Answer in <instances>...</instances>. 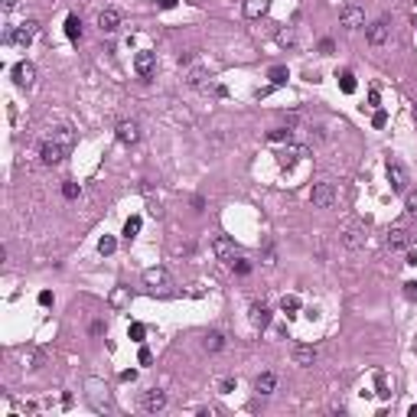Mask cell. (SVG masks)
Returning <instances> with one entry per match:
<instances>
[{"label": "cell", "mask_w": 417, "mask_h": 417, "mask_svg": "<svg viewBox=\"0 0 417 417\" xmlns=\"http://www.w3.org/2000/svg\"><path fill=\"white\" fill-rule=\"evenodd\" d=\"M212 254H215L218 261H228V264H232V261L238 258V248H235V242H232V238L218 235L215 242H212Z\"/></svg>", "instance_id": "obj_8"}, {"label": "cell", "mask_w": 417, "mask_h": 417, "mask_svg": "<svg viewBox=\"0 0 417 417\" xmlns=\"http://www.w3.org/2000/svg\"><path fill=\"white\" fill-rule=\"evenodd\" d=\"M371 124H375V127H385V124H388V114H385V111H375V114H371Z\"/></svg>", "instance_id": "obj_37"}, {"label": "cell", "mask_w": 417, "mask_h": 417, "mask_svg": "<svg viewBox=\"0 0 417 417\" xmlns=\"http://www.w3.org/2000/svg\"><path fill=\"white\" fill-rule=\"evenodd\" d=\"M368 104H371V108H378V88H371V92H368Z\"/></svg>", "instance_id": "obj_41"}, {"label": "cell", "mask_w": 417, "mask_h": 417, "mask_svg": "<svg viewBox=\"0 0 417 417\" xmlns=\"http://www.w3.org/2000/svg\"><path fill=\"white\" fill-rule=\"evenodd\" d=\"M65 36L72 39V42H75L78 36H82V20H78L75 13H69V16H65Z\"/></svg>", "instance_id": "obj_23"}, {"label": "cell", "mask_w": 417, "mask_h": 417, "mask_svg": "<svg viewBox=\"0 0 417 417\" xmlns=\"http://www.w3.org/2000/svg\"><path fill=\"white\" fill-rule=\"evenodd\" d=\"M124 300H127V294H124V290L118 287V290H114V294H111V303H114V306H121Z\"/></svg>", "instance_id": "obj_38"}, {"label": "cell", "mask_w": 417, "mask_h": 417, "mask_svg": "<svg viewBox=\"0 0 417 417\" xmlns=\"http://www.w3.org/2000/svg\"><path fill=\"white\" fill-rule=\"evenodd\" d=\"M49 137L56 140V144H62L65 150H72V144H75V134H72V127H56V130H52Z\"/></svg>", "instance_id": "obj_21"}, {"label": "cell", "mask_w": 417, "mask_h": 417, "mask_svg": "<svg viewBox=\"0 0 417 417\" xmlns=\"http://www.w3.org/2000/svg\"><path fill=\"white\" fill-rule=\"evenodd\" d=\"M268 0H245V16L248 20H258V16H264L268 13Z\"/></svg>", "instance_id": "obj_20"}, {"label": "cell", "mask_w": 417, "mask_h": 417, "mask_svg": "<svg viewBox=\"0 0 417 417\" xmlns=\"http://www.w3.org/2000/svg\"><path fill=\"white\" fill-rule=\"evenodd\" d=\"M407 264H414V268H417V251H411V254H407Z\"/></svg>", "instance_id": "obj_48"}, {"label": "cell", "mask_w": 417, "mask_h": 417, "mask_svg": "<svg viewBox=\"0 0 417 417\" xmlns=\"http://www.w3.org/2000/svg\"><path fill=\"white\" fill-rule=\"evenodd\" d=\"M36 36H39V23L36 20H26L20 26H7V33H4V39L7 42H16V46H30Z\"/></svg>", "instance_id": "obj_1"}, {"label": "cell", "mask_w": 417, "mask_h": 417, "mask_svg": "<svg viewBox=\"0 0 417 417\" xmlns=\"http://www.w3.org/2000/svg\"><path fill=\"white\" fill-rule=\"evenodd\" d=\"M339 88H342L345 95H352V92H356V75H352V72H342V75H339Z\"/></svg>", "instance_id": "obj_27"}, {"label": "cell", "mask_w": 417, "mask_h": 417, "mask_svg": "<svg viewBox=\"0 0 417 417\" xmlns=\"http://www.w3.org/2000/svg\"><path fill=\"white\" fill-rule=\"evenodd\" d=\"M202 345H206V352H222L225 349V336H222L218 330H212L206 339H202Z\"/></svg>", "instance_id": "obj_22"}, {"label": "cell", "mask_w": 417, "mask_h": 417, "mask_svg": "<svg viewBox=\"0 0 417 417\" xmlns=\"http://www.w3.org/2000/svg\"><path fill=\"white\" fill-rule=\"evenodd\" d=\"M206 69H192V72H189V85L192 88H209V82H206Z\"/></svg>", "instance_id": "obj_24"}, {"label": "cell", "mask_w": 417, "mask_h": 417, "mask_svg": "<svg viewBox=\"0 0 417 417\" xmlns=\"http://www.w3.org/2000/svg\"><path fill=\"white\" fill-rule=\"evenodd\" d=\"M39 303H42V306L52 303V294H49V290H42V294H39Z\"/></svg>", "instance_id": "obj_42"}, {"label": "cell", "mask_w": 417, "mask_h": 417, "mask_svg": "<svg viewBox=\"0 0 417 417\" xmlns=\"http://www.w3.org/2000/svg\"><path fill=\"white\" fill-rule=\"evenodd\" d=\"M414 114H417V108H414Z\"/></svg>", "instance_id": "obj_51"}, {"label": "cell", "mask_w": 417, "mask_h": 417, "mask_svg": "<svg viewBox=\"0 0 417 417\" xmlns=\"http://www.w3.org/2000/svg\"><path fill=\"white\" fill-rule=\"evenodd\" d=\"M319 52H323V56H330V52H333V39H323V42H319Z\"/></svg>", "instance_id": "obj_40"}, {"label": "cell", "mask_w": 417, "mask_h": 417, "mask_svg": "<svg viewBox=\"0 0 417 417\" xmlns=\"http://www.w3.org/2000/svg\"><path fill=\"white\" fill-rule=\"evenodd\" d=\"M65 153H69V150L62 147V144H56L52 137H46V140H42V147H39V160L46 166H59L62 160H65Z\"/></svg>", "instance_id": "obj_6"}, {"label": "cell", "mask_w": 417, "mask_h": 417, "mask_svg": "<svg viewBox=\"0 0 417 417\" xmlns=\"http://www.w3.org/2000/svg\"><path fill=\"white\" fill-rule=\"evenodd\" d=\"M134 69H137L140 78H150V75H153V69H157V56H153V52H137Z\"/></svg>", "instance_id": "obj_18"}, {"label": "cell", "mask_w": 417, "mask_h": 417, "mask_svg": "<svg viewBox=\"0 0 417 417\" xmlns=\"http://www.w3.org/2000/svg\"><path fill=\"white\" fill-rule=\"evenodd\" d=\"M404 297L407 300H417V280H407L404 283Z\"/></svg>", "instance_id": "obj_36"}, {"label": "cell", "mask_w": 417, "mask_h": 417, "mask_svg": "<svg viewBox=\"0 0 417 417\" xmlns=\"http://www.w3.org/2000/svg\"><path fill=\"white\" fill-rule=\"evenodd\" d=\"M388 183H391L394 192H407V183H411V173H407V166L401 163L398 157H388Z\"/></svg>", "instance_id": "obj_4"}, {"label": "cell", "mask_w": 417, "mask_h": 417, "mask_svg": "<svg viewBox=\"0 0 417 417\" xmlns=\"http://www.w3.org/2000/svg\"><path fill=\"white\" fill-rule=\"evenodd\" d=\"M114 248H118V242H114L111 235H104L101 242H98V251H101V254H114Z\"/></svg>", "instance_id": "obj_29"}, {"label": "cell", "mask_w": 417, "mask_h": 417, "mask_svg": "<svg viewBox=\"0 0 417 417\" xmlns=\"http://www.w3.org/2000/svg\"><path fill=\"white\" fill-rule=\"evenodd\" d=\"M268 137L274 140V144H277V140H290V127H274Z\"/></svg>", "instance_id": "obj_33"}, {"label": "cell", "mask_w": 417, "mask_h": 417, "mask_svg": "<svg viewBox=\"0 0 417 417\" xmlns=\"http://www.w3.org/2000/svg\"><path fill=\"white\" fill-rule=\"evenodd\" d=\"M388 33H391V26H388L385 20H378V23H371L368 30H365V39L371 42V46H385V42H388Z\"/></svg>", "instance_id": "obj_14"}, {"label": "cell", "mask_w": 417, "mask_h": 417, "mask_svg": "<svg viewBox=\"0 0 417 417\" xmlns=\"http://www.w3.org/2000/svg\"><path fill=\"white\" fill-rule=\"evenodd\" d=\"M235 385H238V378H222V381H218V391L228 394V391H235Z\"/></svg>", "instance_id": "obj_34"}, {"label": "cell", "mask_w": 417, "mask_h": 417, "mask_svg": "<svg viewBox=\"0 0 417 417\" xmlns=\"http://www.w3.org/2000/svg\"><path fill=\"white\" fill-rule=\"evenodd\" d=\"M280 310H283V313H297V310H300V300H297V297H283V300H280Z\"/></svg>", "instance_id": "obj_30"}, {"label": "cell", "mask_w": 417, "mask_h": 417, "mask_svg": "<svg viewBox=\"0 0 417 417\" xmlns=\"http://www.w3.org/2000/svg\"><path fill=\"white\" fill-rule=\"evenodd\" d=\"M411 242H414V235H411V228H407L404 222L391 225V232H388V251H407Z\"/></svg>", "instance_id": "obj_5"}, {"label": "cell", "mask_w": 417, "mask_h": 417, "mask_svg": "<svg viewBox=\"0 0 417 417\" xmlns=\"http://www.w3.org/2000/svg\"><path fill=\"white\" fill-rule=\"evenodd\" d=\"M140 365H150V362H153V356H150V349H147V345H144V349H140Z\"/></svg>", "instance_id": "obj_39"}, {"label": "cell", "mask_w": 417, "mask_h": 417, "mask_svg": "<svg viewBox=\"0 0 417 417\" xmlns=\"http://www.w3.org/2000/svg\"><path fill=\"white\" fill-rule=\"evenodd\" d=\"M13 82L20 88H33V82H36V65H33V62H16L13 65Z\"/></svg>", "instance_id": "obj_12"}, {"label": "cell", "mask_w": 417, "mask_h": 417, "mask_svg": "<svg viewBox=\"0 0 417 417\" xmlns=\"http://www.w3.org/2000/svg\"><path fill=\"white\" fill-rule=\"evenodd\" d=\"M144 336H147V326H144V323H130V339H134V342H144Z\"/></svg>", "instance_id": "obj_31"}, {"label": "cell", "mask_w": 417, "mask_h": 417, "mask_svg": "<svg viewBox=\"0 0 417 417\" xmlns=\"http://www.w3.org/2000/svg\"><path fill=\"white\" fill-rule=\"evenodd\" d=\"M316 359H319V352L313 345H294V365L310 368V365H316Z\"/></svg>", "instance_id": "obj_15"}, {"label": "cell", "mask_w": 417, "mask_h": 417, "mask_svg": "<svg viewBox=\"0 0 417 417\" xmlns=\"http://www.w3.org/2000/svg\"><path fill=\"white\" fill-rule=\"evenodd\" d=\"M306 153H310V150H306L303 144H290V147H287V150L280 153V166H294L297 160H303Z\"/></svg>", "instance_id": "obj_19"}, {"label": "cell", "mask_w": 417, "mask_h": 417, "mask_svg": "<svg viewBox=\"0 0 417 417\" xmlns=\"http://www.w3.org/2000/svg\"><path fill=\"white\" fill-rule=\"evenodd\" d=\"M365 242H368L365 222L349 218V222L342 225V245H345V248H352V251H359V248H365Z\"/></svg>", "instance_id": "obj_2"}, {"label": "cell", "mask_w": 417, "mask_h": 417, "mask_svg": "<svg viewBox=\"0 0 417 417\" xmlns=\"http://www.w3.org/2000/svg\"><path fill=\"white\" fill-rule=\"evenodd\" d=\"M137 378V371L134 368H130V371H121V381H134Z\"/></svg>", "instance_id": "obj_45"}, {"label": "cell", "mask_w": 417, "mask_h": 417, "mask_svg": "<svg viewBox=\"0 0 417 417\" xmlns=\"http://www.w3.org/2000/svg\"><path fill=\"white\" fill-rule=\"evenodd\" d=\"M232 268H235V274H242V277H245V274H251V261L235 258V261H232Z\"/></svg>", "instance_id": "obj_32"}, {"label": "cell", "mask_w": 417, "mask_h": 417, "mask_svg": "<svg viewBox=\"0 0 417 417\" xmlns=\"http://www.w3.org/2000/svg\"><path fill=\"white\" fill-rule=\"evenodd\" d=\"M114 137H118L124 147H134L137 140H140V127H137V121H121L118 127H114Z\"/></svg>", "instance_id": "obj_10"}, {"label": "cell", "mask_w": 417, "mask_h": 417, "mask_svg": "<svg viewBox=\"0 0 417 417\" xmlns=\"http://www.w3.org/2000/svg\"><path fill=\"white\" fill-rule=\"evenodd\" d=\"M248 319H251L254 330H268V326H271V310L264 306V303H251V306H248Z\"/></svg>", "instance_id": "obj_13"}, {"label": "cell", "mask_w": 417, "mask_h": 417, "mask_svg": "<svg viewBox=\"0 0 417 417\" xmlns=\"http://www.w3.org/2000/svg\"><path fill=\"white\" fill-rule=\"evenodd\" d=\"M98 26H101V33H118V26H121V10H114V7L101 10V13H98Z\"/></svg>", "instance_id": "obj_17"}, {"label": "cell", "mask_w": 417, "mask_h": 417, "mask_svg": "<svg viewBox=\"0 0 417 417\" xmlns=\"http://www.w3.org/2000/svg\"><path fill=\"white\" fill-rule=\"evenodd\" d=\"M336 199H339V192H336V183H330V180H319L310 189V202L316 209H330V206H336Z\"/></svg>", "instance_id": "obj_3"}, {"label": "cell", "mask_w": 417, "mask_h": 417, "mask_svg": "<svg viewBox=\"0 0 417 417\" xmlns=\"http://www.w3.org/2000/svg\"><path fill=\"white\" fill-rule=\"evenodd\" d=\"M104 333V323H101V319H98V323H92V336H101Z\"/></svg>", "instance_id": "obj_44"}, {"label": "cell", "mask_w": 417, "mask_h": 417, "mask_svg": "<svg viewBox=\"0 0 417 417\" xmlns=\"http://www.w3.org/2000/svg\"><path fill=\"white\" fill-rule=\"evenodd\" d=\"M414 26H417V20H414Z\"/></svg>", "instance_id": "obj_50"}, {"label": "cell", "mask_w": 417, "mask_h": 417, "mask_svg": "<svg viewBox=\"0 0 417 417\" xmlns=\"http://www.w3.org/2000/svg\"><path fill=\"white\" fill-rule=\"evenodd\" d=\"M62 196H65L69 202H75L78 196H82V186L78 183H62Z\"/></svg>", "instance_id": "obj_26"}, {"label": "cell", "mask_w": 417, "mask_h": 417, "mask_svg": "<svg viewBox=\"0 0 417 417\" xmlns=\"http://www.w3.org/2000/svg\"><path fill=\"white\" fill-rule=\"evenodd\" d=\"M140 232V218L134 215V218H127V222H124V238H127V242H130V238H134Z\"/></svg>", "instance_id": "obj_28"}, {"label": "cell", "mask_w": 417, "mask_h": 417, "mask_svg": "<svg viewBox=\"0 0 417 417\" xmlns=\"http://www.w3.org/2000/svg\"><path fill=\"white\" fill-rule=\"evenodd\" d=\"M287 78H290V72L283 65H274L271 69V85H287Z\"/></svg>", "instance_id": "obj_25"}, {"label": "cell", "mask_w": 417, "mask_h": 417, "mask_svg": "<svg viewBox=\"0 0 417 417\" xmlns=\"http://www.w3.org/2000/svg\"><path fill=\"white\" fill-rule=\"evenodd\" d=\"M404 206H407V215L417 218V192H407V202H404Z\"/></svg>", "instance_id": "obj_35"}, {"label": "cell", "mask_w": 417, "mask_h": 417, "mask_svg": "<svg viewBox=\"0 0 417 417\" xmlns=\"http://www.w3.org/2000/svg\"><path fill=\"white\" fill-rule=\"evenodd\" d=\"M176 7V0H160V10H173Z\"/></svg>", "instance_id": "obj_46"}, {"label": "cell", "mask_w": 417, "mask_h": 417, "mask_svg": "<svg viewBox=\"0 0 417 417\" xmlns=\"http://www.w3.org/2000/svg\"><path fill=\"white\" fill-rule=\"evenodd\" d=\"M192 209H196V212H202V209H206V199H202V196H196V199H192Z\"/></svg>", "instance_id": "obj_43"}, {"label": "cell", "mask_w": 417, "mask_h": 417, "mask_svg": "<svg viewBox=\"0 0 417 417\" xmlns=\"http://www.w3.org/2000/svg\"><path fill=\"white\" fill-rule=\"evenodd\" d=\"M16 4H20V0H0V7H4V10H13Z\"/></svg>", "instance_id": "obj_47"}, {"label": "cell", "mask_w": 417, "mask_h": 417, "mask_svg": "<svg viewBox=\"0 0 417 417\" xmlns=\"http://www.w3.org/2000/svg\"><path fill=\"white\" fill-rule=\"evenodd\" d=\"M144 283H147V287H153V290H170V287H173V280H170V274H166V268H150V271H144Z\"/></svg>", "instance_id": "obj_11"}, {"label": "cell", "mask_w": 417, "mask_h": 417, "mask_svg": "<svg viewBox=\"0 0 417 417\" xmlns=\"http://www.w3.org/2000/svg\"><path fill=\"white\" fill-rule=\"evenodd\" d=\"M140 407H144L147 414H160L166 407V391H160V388H150V391H144V398H140Z\"/></svg>", "instance_id": "obj_9"}, {"label": "cell", "mask_w": 417, "mask_h": 417, "mask_svg": "<svg viewBox=\"0 0 417 417\" xmlns=\"http://www.w3.org/2000/svg\"><path fill=\"white\" fill-rule=\"evenodd\" d=\"M254 391H258L261 398L274 394V391H277V375H274V371H261V375L254 378Z\"/></svg>", "instance_id": "obj_16"}, {"label": "cell", "mask_w": 417, "mask_h": 417, "mask_svg": "<svg viewBox=\"0 0 417 417\" xmlns=\"http://www.w3.org/2000/svg\"><path fill=\"white\" fill-rule=\"evenodd\" d=\"M407 417H417V404H414V407H411V411H407Z\"/></svg>", "instance_id": "obj_49"}, {"label": "cell", "mask_w": 417, "mask_h": 417, "mask_svg": "<svg viewBox=\"0 0 417 417\" xmlns=\"http://www.w3.org/2000/svg\"><path fill=\"white\" fill-rule=\"evenodd\" d=\"M339 23L345 26V30H362V26H365V10L356 7V4H345L339 10Z\"/></svg>", "instance_id": "obj_7"}]
</instances>
